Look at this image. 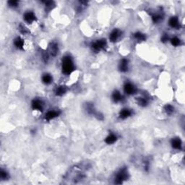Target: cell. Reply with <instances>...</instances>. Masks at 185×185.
Returning a JSON list of instances; mask_svg holds the SVG:
<instances>
[{"label": "cell", "mask_w": 185, "mask_h": 185, "mask_svg": "<svg viewBox=\"0 0 185 185\" xmlns=\"http://www.w3.org/2000/svg\"><path fill=\"white\" fill-rule=\"evenodd\" d=\"M62 72L65 74L69 75L74 70V61L69 55H66L63 57L62 62Z\"/></svg>", "instance_id": "cell-1"}, {"label": "cell", "mask_w": 185, "mask_h": 185, "mask_svg": "<svg viewBox=\"0 0 185 185\" xmlns=\"http://www.w3.org/2000/svg\"><path fill=\"white\" fill-rule=\"evenodd\" d=\"M127 178H128V172L127 169H120L115 176V183L122 184L124 182V181L127 179Z\"/></svg>", "instance_id": "cell-2"}, {"label": "cell", "mask_w": 185, "mask_h": 185, "mask_svg": "<svg viewBox=\"0 0 185 185\" xmlns=\"http://www.w3.org/2000/svg\"><path fill=\"white\" fill-rule=\"evenodd\" d=\"M107 43L105 39H99L96 41L93 42L91 44V49L94 52H99L103 50L106 46Z\"/></svg>", "instance_id": "cell-3"}, {"label": "cell", "mask_w": 185, "mask_h": 185, "mask_svg": "<svg viewBox=\"0 0 185 185\" xmlns=\"http://www.w3.org/2000/svg\"><path fill=\"white\" fill-rule=\"evenodd\" d=\"M124 92L127 95H133L137 92V88L133 83L130 82H127L124 85Z\"/></svg>", "instance_id": "cell-4"}, {"label": "cell", "mask_w": 185, "mask_h": 185, "mask_svg": "<svg viewBox=\"0 0 185 185\" xmlns=\"http://www.w3.org/2000/svg\"><path fill=\"white\" fill-rule=\"evenodd\" d=\"M24 21L28 23V24H32L34 22L36 21V16L35 14L33 11H27L24 13L23 15Z\"/></svg>", "instance_id": "cell-5"}, {"label": "cell", "mask_w": 185, "mask_h": 185, "mask_svg": "<svg viewBox=\"0 0 185 185\" xmlns=\"http://www.w3.org/2000/svg\"><path fill=\"white\" fill-rule=\"evenodd\" d=\"M122 35V31L117 28H115L109 34V41L111 42H116L120 38Z\"/></svg>", "instance_id": "cell-6"}, {"label": "cell", "mask_w": 185, "mask_h": 185, "mask_svg": "<svg viewBox=\"0 0 185 185\" xmlns=\"http://www.w3.org/2000/svg\"><path fill=\"white\" fill-rule=\"evenodd\" d=\"M48 53H49V55L52 56V57H57V54H58L59 53V46L56 42L51 43V44L49 45Z\"/></svg>", "instance_id": "cell-7"}, {"label": "cell", "mask_w": 185, "mask_h": 185, "mask_svg": "<svg viewBox=\"0 0 185 185\" xmlns=\"http://www.w3.org/2000/svg\"><path fill=\"white\" fill-rule=\"evenodd\" d=\"M31 106H32L33 109L35 110V111H43L44 104L41 100L36 99L33 101Z\"/></svg>", "instance_id": "cell-8"}, {"label": "cell", "mask_w": 185, "mask_h": 185, "mask_svg": "<svg viewBox=\"0 0 185 185\" xmlns=\"http://www.w3.org/2000/svg\"><path fill=\"white\" fill-rule=\"evenodd\" d=\"M129 61L127 59H122L119 62V69L122 72H127L129 69Z\"/></svg>", "instance_id": "cell-9"}, {"label": "cell", "mask_w": 185, "mask_h": 185, "mask_svg": "<svg viewBox=\"0 0 185 185\" xmlns=\"http://www.w3.org/2000/svg\"><path fill=\"white\" fill-rule=\"evenodd\" d=\"M59 115H60V112L58 111L50 110V111H47L46 114H45V119H46V120L50 121L52 119H55L57 116H59Z\"/></svg>", "instance_id": "cell-10"}, {"label": "cell", "mask_w": 185, "mask_h": 185, "mask_svg": "<svg viewBox=\"0 0 185 185\" xmlns=\"http://www.w3.org/2000/svg\"><path fill=\"white\" fill-rule=\"evenodd\" d=\"M132 114H133V111H131V109L128 108H124L121 110V111L119 112V117L122 119H125L131 116Z\"/></svg>", "instance_id": "cell-11"}, {"label": "cell", "mask_w": 185, "mask_h": 185, "mask_svg": "<svg viewBox=\"0 0 185 185\" xmlns=\"http://www.w3.org/2000/svg\"><path fill=\"white\" fill-rule=\"evenodd\" d=\"M169 25L172 28H178L179 27V21L177 17H172L169 21Z\"/></svg>", "instance_id": "cell-12"}, {"label": "cell", "mask_w": 185, "mask_h": 185, "mask_svg": "<svg viewBox=\"0 0 185 185\" xmlns=\"http://www.w3.org/2000/svg\"><path fill=\"white\" fill-rule=\"evenodd\" d=\"M172 146L173 148L176 149V150H181V147H182V142H181L180 138H174L172 140Z\"/></svg>", "instance_id": "cell-13"}, {"label": "cell", "mask_w": 185, "mask_h": 185, "mask_svg": "<svg viewBox=\"0 0 185 185\" xmlns=\"http://www.w3.org/2000/svg\"><path fill=\"white\" fill-rule=\"evenodd\" d=\"M111 97H112V100L115 103H119V102H121L123 100V96H122L120 91H115L112 93V96Z\"/></svg>", "instance_id": "cell-14"}, {"label": "cell", "mask_w": 185, "mask_h": 185, "mask_svg": "<svg viewBox=\"0 0 185 185\" xmlns=\"http://www.w3.org/2000/svg\"><path fill=\"white\" fill-rule=\"evenodd\" d=\"M137 102H138V105H140V106L145 107L149 103V99H147V97L145 96H140L137 99Z\"/></svg>", "instance_id": "cell-15"}, {"label": "cell", "mask_w": 185, "mask_h": 185, "mask_svg": "<svg viewBox=\"0 0 185 185\" xmlns=\"http://www.w3.org/2000/svg\"><path fill=\"white\" fill-rule=\"evenodd\" d=\"M116 140H117V137H116V135H115V134L111 133V134H109L106 138L105 142L106 144L111 145V144L114 143V142L116 141Z\"/></svg>", "instance_id": "cell-16"}, {"label": "cell", "mask_w": 185, "mask_h": 185, "mask_svg": "<svg viewBox=\"0 0 185 185\" xmlns=\"http://www.w3.org/2000/svg\"><path fill=\"white\" fill-rule=\"evenodd\" d=\"M14 46L18 49H23L24 47V41L21 38V37H17L14 40Z\"/></svg>", "instance_id": "cell-17"}, {"label": "cell", "mask_w": 185, "mask_h": 185, "mask_svg": "<svg viewBox=\"0 0 185 185\" xmlns=\"http://www.w3.org/2000/svg\"><path fill=\"white\" fill-rule=\"evenodd\" d=\"M53 81V77L52 74H49V73H45L42 76V82L46 85H49L51 84Z\"/></svg>", "instance_id": "cell-18"}, {"label": "cell", "mask_w": 185, "mask_h": 185, "mask_svg": "<svg viewBox=\"0 0 185 185\" xmlns=\"http://www.w3.org/2000/svg\"><path fill=\"white\" fill-rule=\"evenodd\" d=\"M67 92V88L66 86H64V85H60V86L57 87L55 89V93L56 96H62L64 94H65Z\"/></svg>", "instance_id": "cell-19"}, {"label": "cell", "mask_w": 185, "mask_h": 185, "mask_svg": "<svg viewBox=\"0 0 185 185\" xmlns=\"http://www.w3.org/2000/svg\"><path fill=\"white\" fill-rule=\"evenodd\" d=\"M135 39H136L138 41H145L146 39L145 34L142 33L141 32H136L133 35Z\"/></svg>", "instance_id": "cell-20"}, {"label": "cell", "mask_w": 185, "mask_h": 185, "mask_svg": "<svg viewBox=\"0 0 185 185\" xmlns=\"http://www.w3.org/2000/svg\"><path fill=\"white\" fill-rule=\"evenodd\" d=\"M164 110L166 113L169 115H172V113L174 112V107L171 104H166L164 106Z\"/></svg>", "instance_id": "cell-21"}, {"label": "cell", "mask_w": 185, "mask_h": 185, "mask_svg": "<svg viewBox=\"0 0 185 185\" xmlns=\"http://www.w3.org/2000/svg\"><path fill=\"white\" fill-rule=\"evenodd\" d=\"M169 41H171V43L174 46H179L181 44V40H180L179 38H178L176 36L173 37L171 39H169Z\"/></svg>", "instance_id": "cell-22"}, {"label": "cell", "mask_w": 185, "mask_h": 185, "mask_svg": "<svg viewBox=\"0 0 185 185\" xmlns=\"http://www.w3.org/2000/svg\"><path fill=\"white\" fill-rule=\"evenodd\" d=\"M0 175H1V179L3 180L7 179L8 178V176H9L7 172H6V171H4V170L1 171V174H0Z\"/></svg>", "instance_id": "cell-23"}, {"label": "cell", "mask_w": 185, "mask_h": 185, "mask_svg": "<svg viewBox=\"0 0 185 185\" xmlns=\"http://www.w3.org/2000/svg\"><path fill=\"white\" fill-rule=\"evenodd\" d=\"M169 41V37L167 33H164V35H162V36H161V41H162L163 43H166V42H167Z\"/></svg>", "instance_id": "cell-24"}, {"label": "cell", "mask_w": 185, "mask_h": 185, "mask_svg": "<svg viewBox=\"0 0 185 185\" xmlns=\"http://www.w3.org/2000/svg\"><path fill=\"white\" fill-rule=\"evenodd\" d=\"M9 6L11 7H18V1H10L8 2Z\"/></svg>", "instance_id": "cell-25"}]
</instances>
